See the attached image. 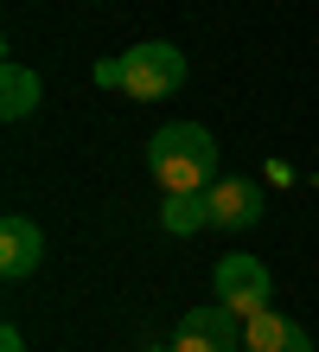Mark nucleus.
<instances>
[{"instance_id":"39448f33","label":"nucleus","mask_w":319,"mask_h":352,"mask_svg":"<svg viewBox=\"0 0 319 352\" xmlns=\"http://www.w3.org/2000/svg\"><path fill=\"white\" fill-rule=\"evenodd\" d=\"M38 256H45V231H38L26 212H7V218H0V276L26 282L38 269Z\"/></svg>"},{"instance_id":"20e7f679","label":"nucleus","mask_w":319,"mask_h":352,"mask_svg":"<svg viewBox=\"0 0 319 352\" xmlns=\"http://www.w3.org/2000/svg\"><path fill=\"white\" fill-rule=\"evenodd\" d=\"M243 333H237V307H191L173 333V352H237Z\"/></svg>"},{"instance_id":"0eeeda50","label":"nucleus","mask_w":319,"mask_h":352,"mask_svg":"<svg viewBox=\"0 0 319 352\" xmlns=\"http://www.w3.org/2000/svg\"><path fill=\"white\" fill-rule=\"evenodd\" d=\"M32 109H38V71H26L19 58H7V65H0V116L26 122Z\"/></svg>"},{"instance_id":"f8f14e48","label":"nucleus","mask_w":319,"mask_h":352,"mask_svg":"<svg viewBox=\"0 0 319 352\" xmlns=\"http://www.w3.org/2000/svg\"><path fill=\"white\" fill-rule=\"evenodd\" d=\"M141 352H173V346H141Z\"/></svg>"},{"instance_id":"9b49d317","label":"nucleus","mask_w":319,"mask_h":352,"mask_svg":"<svg viewBox=\"0 0 319 352\" xmlns=\"http://www.w3.org/2000/svg\"><path fill=\"white\" fill-rule=\"evenodd\" d=\"M287 352H313V340H307V327H294V340H287Z\"/></svg>"},{"instance_id":"6e6552de","label":"nucleus","mask_w":319,"mask_h":352,"mask_svg":"<svg viewBox=\"0 0 319 352\" xmlns=\"http://www.w3.org/2000/svg\"><path fill=\"white\" fill-rule=\"evenodd\" d=\"M287 340H294V320L281 314V307L243 314V352H287Z\"/></svg>"},{"instance_id":"f257e3e1","label":"nucleus","mask_w":319,"mask_h":352,"mask_svg":"<svg viewBox=\"0 0 319 352\" xmlns=\"http://www.w3.org/2000/svg\"><path fill=\"white\" fill-rule=\"evenodd\" d=\"M147 173L160 192H211L217 186V141L198 122H166L147 141Z\"/></svg>"},{"instance_id":"f03ea898","label":"nucleus","mask_w":319,"mask_h":352,"mask_svg":"<svg viewBox=\"0 0 319 352\" xmlns=\"http://www.w3.org/2000/svg\"><path fill=\"white\" fill-rule=\"evenodd\" d=\"M115 90H128L134 102H154V96L185 90V52L166 45V38H147V45L121 52L115 58Z\"/></svg>"},{"instance_id":"423d86ee","label":"nucleus","mask_w":319,"mask_h":352,"mask_svg":"<svg viewBox=\"0 0 319 352\" xmlns=\"http://www.w3.org/2000/svg\"><path fill=\"white\" fill-rule=\"evenodd\" d=\"M204 199H211V224H224V231H243V224L262 218V192L249 179H217Z\"/></svg>"},{"instance_id":"9d476101","label":"nucleus","mask_w":319,"mask_h":352,"mask_svg":"<svg viewBox=\"0 0 319 352\" xmlns=\"http://www.w3.org/2000/svg\"><path fill=\"white\" fill-rule=\"evenodd\" d=\"M0 352H26V340H19V327H13V320L0 327Z\"/></svg>"},{"instance_id":"1a4fd4ad","label":"nucleus","mask_w":319,"mask_h":352,"mask_svg":"<svg viewBox=\"0 0 319 352\" xmlns=\"http://www.w3.org/2000/svg\"><path fill=\"white\" fill-rule=\"evenodd\" d=\"M160 224H166L173 237L204 231V224H211V199H204V192H166V212H160Z\"/></svg>"},{"instance_id":"7ed1b4c3","label":"nucleus","mask_w":319,"mask_h":352,"mask_svg":"<svg viewBox=\"0 0 319 352\" xmlns=\"http://www.w3.org/2000/svg\"><path fill=\"white\" fill-rule=\"evenodd\" d=\"M211 288H217V301L224 307H237V314H255V307H268L274 295V282H268V269L255 263V256H217V269H211Z\"/></svg>"}]
</instances>
